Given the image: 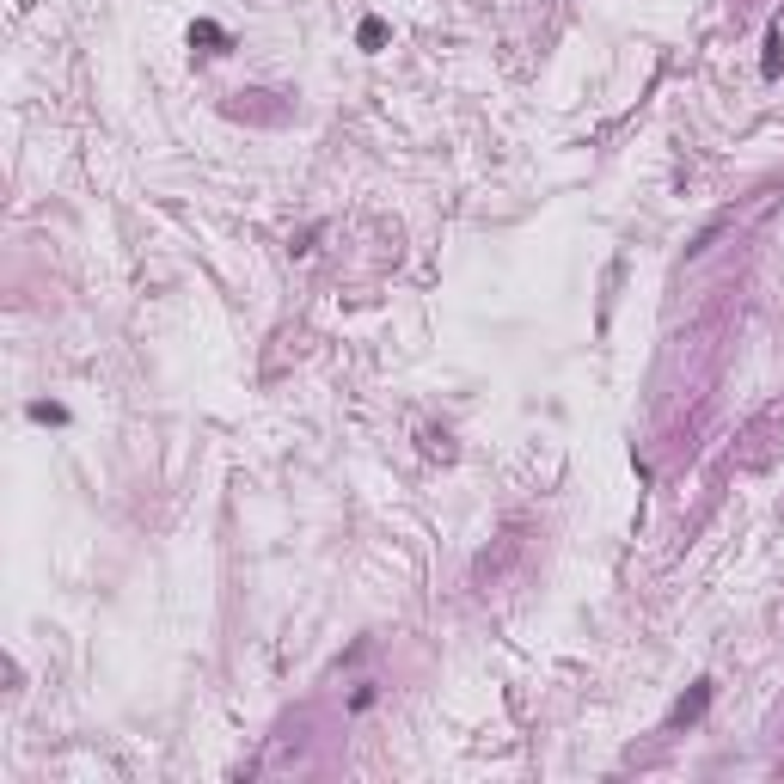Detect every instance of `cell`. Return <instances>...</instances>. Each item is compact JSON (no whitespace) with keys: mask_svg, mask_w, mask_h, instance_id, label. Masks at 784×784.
Masks as SVG:
<instances>
[{"mask_svg":"<svg viewBox=\"0 0 784 784\" xmlns=\"http://www.w3.org/2000/svg\"><path fill=\"white\" fill-rule=\"evenodd\" d=\"M705 705H711V681H699V686H692V692L681 699V705L668 711V729H681V723H692V717L705 711Z\"/></svg>","mask_w":784,"mask_h":784,"instance_id":"obj_1","label":"cell"},{"mask_svg":"<svg viewBox=\"0 0 784 784\" xmlns=\"http://www.w3.org/2000/svg\"><path fill=\"white\" fill-rule=\"evenodd\" d=\"M31 417H37V423H68V410H62V405H31Z\"/></svg>","mask_w":784,"mask_h":784,"instance_id":"obj_2","label":"cell"}]
</instances>
